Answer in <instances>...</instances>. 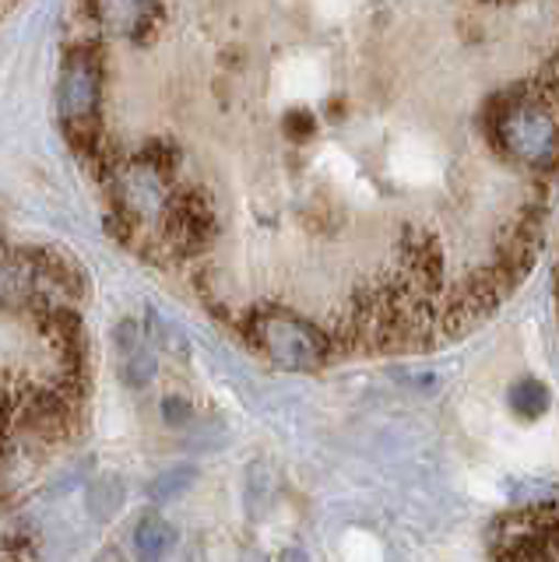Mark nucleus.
<instances>
[{"label":"nucleus","instance_id":"nucleus-1","mask_svg":"<svg viewBox=\"0 0 559 562\" xmlns=\"http://www.w3.org/2000/svg\"><path fill=\"white\" fill-rule=\"evenodd\" d=\"M250 338L254 345L271 356L278 366L289 369H317L321 362L331 359V348L317 327L292 313H260L250 316Z\"/></svg>","mask_w":559,"mask_h":562},{"label":"nucleus","instance_id":"nucleus-2","mask_svg":"<svg viewBox=\"0 0 559 562\" xmlns=\"http://www.w3.org/2000/svg\"><path fill=\"white\" fill-rule=\"evenodd\" d=\"M60 116L64 123H85L96 116L99 105V64L92 60V53L75 49L67 57L64 70H60Z\"/></svg>","mask_w":559,"mask_h":562},{"label":"nucleus","instance_id":"nucleus-3","mask_svg":"<svg viewBox=\"0 0 559 562\" xmlns=\"http://www.w3.org/2000/svg\"><path fill=\"white\" fill-rule=\"evenodd\" d=\"M113 341H116V351H120V373L131 386H145L152 383L155 376V356L152 348L145 345V334L134 321H120L116 330H113Z\"/></svg>","mask_w":559,"mask_h":562},{"label":"nucleus","instance_id":"nucleus-4","mask_svg":"<svg viewBox=\"0 0 559 562\" xmlns=\"http://www.w3.org/2000/svg\"><path fill=\"white\" fill-rule=\"evenodd\" d=\"M172 549H177V531L172 524L163 520L159 514H148L137 520V531H134V552L142 562H163Z\"/></svg>","mask_w":559,"mask_h":562},{"label":"nucleus","instance_id":"nucleus-5","mask_svg":"<svg viewBox=\"0 0 559 562\" xmlns=\"http://www.w3.org/2000/svg\"><path fill=\"white\" fill-rule=\"evenodd\" d=\"M124 499H127V485L120 474H99V479L85 488V509H89V517L99 524H110L120 509H124Z\"/></svg>","mask_w":559,"mask_h":562},{"label":"nucleus","instance_id":"nucleus-6","mask_svg":"<svg viewBox=\"0 0 559 562\" xmlns=\"http://www.w3.org/2000/svg\"><path fill=\"white\" fill-rule=\"evenodd\" d=\"M511 412L524 422H532L538 415H546L549 412V386L546 383H538V380H521L514 391H511Z\"/></svg>","mask_w":559,"mask_h":562},{"label":"nucleus","instance_id":"nucleus-7","mask_svg":"<svg viewBox=\"0 0 559 562\" xmlns=\"http://www.w3.org/2000/svg\"><path fill=\"white\" fill-rule=\"evenodd\" d=\"M194 482H198V468L194 464H177V468L163 471L159 479L148 485V496L155 503H172V499H180Z\"/></svg>","mask_w":559,"mask_h":562},{"label":"nucleus","instance_id":"nucleus-8","mask_svg":"<svg viewBox=\"0 0 559 562\" xmlns=\"http://www.w3.org/2000/svg\"><path fill=\"white\" fill-rule=\"evenodd\" d=\"M163 418H166V426H177V429H183V426H190L194 422V408L183 401V397H166L163 401Z\"/></svg>","mask_w":559,"mask_h":562},{"label":"nucleus","instance_id":"nucleus-9","mask_svg":"<svg viewBox=\"0 0 559 562\" xmlns=\"http://www.w3.org/2000/svg\"><path fill=\"white\" fill-rule=\"evenodd\" d=\"M278 562H310L303 549H286L282 555H278Z\"/></svg>","mask_w":559,"mask_h":562},{"label":"nucleus","instance_id":"nucleus-10","mask_svg":"<svg viewBox=\"0 0 559 562\" xmlns=\"http://www.w3.org/2000/svg\"><path fill=\"white\" fill-rule=\"evenodd\" d=\"M96 562H124V555H120V549H102Z\"/></svg>","mask_w":559,"mask_h":562}]
</instances>
